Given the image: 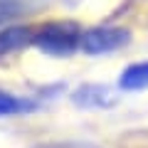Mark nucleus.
<instances>
[{"instance_id":"nucleus-1","label":"nucleus","mask_w":148,"mask_h":148,"mask_svg":"<svg viewBox=\"0 0 148 148\" xmlns=\"http://www.w3.org/2000/svg\"><path fill=\"white\" fill-rule=\"evenodd\" d=\"M82 35L84 32L69 20L45 22L35 30V47L49 57H72L82 49Z\"/></svg>"},{"instance_id":"nucleus-2","label":"nucleus","mask_w":148,"mask_h":148,"mask_svg":"<svg viewBox=\"0 0 148 148\" xmlns=\"http://www.w3.org/2000/svg\"><path fill=\"white\" fill-rule=\"evenodd\" d=\"M128 42H131V32L126 27H94L82 35V52L99 57V54L116 52V49L126 47Z\"/></svg>"},{"instance_id":"nucleus-3","label":"nucleus","mask_w":148,"mask_h":148,"mask_svg":"<svg viewBox=\"0 0 148 148\" xmlns=\"http://www.w3.org/2000/svg\"><path fill=\"white\" fill-rule=\"evenodd\" d=\"M72 101L82 109H109L119 101V96L106 84H82L72 94Z\"/></svg>"},{"instance_id":"nucleus-4","label":"nucleus","mask_w":148,"mask_h":148,"mask_svg":"<svg viewBox=\"0 0 148 148\" xmlns=\"http://www.w3.org/2000/svg\"><path fill=\"white\" fill-rule=\"evenodd\" d=\"M35 45V27L30 25H8L0 30V59Z\"/></svg>"},{"instance_id":"nucleus-5","label":"nucleus","mask_w":148,"mask_h":148,"mask_svg":"<svg viewBox=\"0 0 148 148\" xmlns=\"http://www.w3.org/2000/svg\"><path fill=\"white\" fill-rule=\"evenodd\" d=\"M37 109L35 99H27V96H17L10 91L0 89V119L3 116H25L30 111Z\"/></svg>"},{"instance_id":"nucleus-6","label":"nucleus","mask_w":148,"mask_h":148,"mask_svg":"<svg viewBox=\"0 0 148 148\" xmlns=\"http://www.w3.org/2000/svg\"><path fill=\"white\" fill-rule=\"evenodd\" d=\"M119 86L123 91H141L148 89V62H136L128 64L119 77Z\"/></svg>"},{"instance_id":"nucleus-7","label":"nucleus","mask_w":148,"mask_h":148,"mask_svg":"<svg viewBox=\"0 0 148 148\" xmlns=\"http://www.w3.org/2000/svg\"><path fill=\"white\" fill-rule=\"evenodd\" d=\"M27 8H35V0H0V15H12V12H22Z\"/></svg>"},{"instance_id":"nucleus-8","label":"nucleus","mask_w":148,"mask_h":148,"mask_svg":"<svg viewBox=\"0 0 148 148\" xmlns=\"http://www.w3.org/2000/svg\"><path fill=\"white\" fill-rule=\"evenodd\" d=\"M35 148H96L89 143H74V141H52V143H40Z\"/></svg>"}]
</instances>
